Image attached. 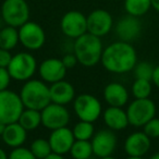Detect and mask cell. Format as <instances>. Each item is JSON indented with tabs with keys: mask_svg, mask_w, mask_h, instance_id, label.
I'll return each mask as SVG.
<instances>
[{
	"mask_svg": "<svg viewBox=\"0 0 159 159\" xmlns=\"http://www.w3.org/2000/svg\"><path fill=\"white\" fill-rule=\"evenodd\" d=\"M137 52L131 43L117 40L102 51L100 63L106 71L113 74H124L133 71L137 63Z\"/></svg>",
	"mask_w": 159,
	"mask_h": 159,
	"instance_id": "obj_1",
	"label": "cell"
},
{
	"mask_svg": "<svg viewBox=\"0 0 159 159\" xmlns=\"http://www.w3.org/2000/svg\"><path fill=\"white\" fill-rule=\"evenodd\" d=\"M72 51L81 66L92 68L99 63L102 60L104 45L102 38L87 32L84 35L74 39Z\"/></svg>",
	"mask_w": 159,
	"mask_h": 159,
	"instance_id": "obj_2",
	"label": "cell"
},
{
	"mask_svg": "<svg viewBox=\"0 0 159 159\" xmlns=\"http://www.w3.org/2000/svg\"><path fill=\"white\" fill-rule=\"evenodd\" d=\"M20 97L25 108L42 111L51 102L49 85L43 80L31 79L21 87Z\"/></svg>",
	"mask_w": 159,
	"mask_h": 159,
	"instance_id": "obj_3",
	"label": "cell"
},
{
	"mask_svg": "<svg viewBox=\"0 0 159 159\" xmlns=\"http://www.w3.org/2000/svg\"><path fill=\"white\" fill-rule=\"evenodd\" d=\"M8 71L12 80L18 82H26L33 79L34 74L38 70V63L36 58L29 51H20L12 56Z\"/></svg>",
	"mask_w": 159,
	"mask_h": 159,
	"instance_id": "obj_4",
	"label": "cell"
},
{
	"mask_svg": "<svg viewBox=\"0 0 159 159\" xmlns=\"http://www.w3.org/2000/svg\"><path fill=\"white\" fill-rule=\"evenodd\" d=\"M73 110L79 120L96 122L102 116V105L96 96L92 94H80L73 100Z\"/></svg>",
	"mask_w": 159,
	"mask_h": 159,
	"instance_id": "obj_5",
	"label": "cell"
},
{
	"mask_svg": "<svg viewBox=\"0 0 159 159\" xmlns=\"http://www.w3.org/2000/svg\"><path fill=\"white\" fill-rule=\"evenodd\" d=\"M157 107L150 98L134 99L126 108L129 123L134 128H143L149 120L156 117Z\"/></svg>",
	"mask_w": 159,
	"mask_h": 159,
	"instance_id": "obj_6",
	"label": "cell"
},
{
	"mask_svg": "<svg viewBox=\"0 0 159 159\" xmlns=\"http://www.w3.org/2000/svg\"><path fill=\"white\" fill-rule=\"evenodd\" d=\"M24 108L20 94L9 89L0 92V122L6 124L18 122Z\"/></svg>",
	"mask_w": 159,
	"mask_h": 159,
	"instance_id": "obj_7",
	"label": "cell"
},
{
	"mask_svg": "<svg viewBox=\"0 0 159 159\" xmlns=\"http://www.w3.org/2000/svg\"><path fill=\"white\" fill-rule=\"evenodd\" d=\"M0 12L3 22L9 26L19 29L30 21V7L25 0H5Z\"/></svg>",
	"mask_w": 159,
	"mask_h": 159,
	"instance_id": "obj_8",
	"label": "cell"
},
{
	"mask_svg": "<svg viewBox=\"0 0 159 159\" xmlns=\"http://www.w3.org/2000/svg\"><path fill=\"white\" fill-rule=\"evenodd\" d=\"M20 44L30 51L39 50L46 42V34L38 23L27 21L25 24L19 27Z\"/></svg>",
	"mask_w": 159,
	"mask_h": 159,
	"instance_id": "obj_9",
	"label": "cell"
},
{
	"mask_svg": "<svg viewBox=\"0 0 159 159\" xmlns=\"http://www.w3.org/2000/svg\"><path fill=\"white\" fill-rule=\"evenodd\" d=\"M42 125L50 131L68 126L71 115L66 106L50 102L42 111Z\"/></svg>",
	"mask_w": 159,
	"mask_h": 159,
	"instance_id": "obj_10",
	"label": "cell"
},
{
	"mask_svg": "<svg viewBox=\"0 0 159 159\" xmlns=\"http://www.w3.org/2000/svg\"><path fill=\"white\" fill-rule=\"evenodd\" d=\"M60 29L68 38L76 39L87 33L86 16L76 10L66 12L60 21Z\"/></svg>",
	"mask_w": 159,
	"mask_h": 159,
	"instance_id": "obj_11",
	"label": "cell"
},
{
	"mask_svg": "<svg viewBox=\"0 0 159 159\" xmlns=\"http://www.w3.org/2000/svg\"><path fill=\"white\" fill-rule=\"evenodd\" d=\"M93 152L97 158L112 156L118 145V137L115 131L110 129H102L94 134L91 139Z\"/></svg>",
	"mask_w": 159,
	"mask_h": 159,
	"instance_id": "obj_12",
	"label": "cell"
},
{
	"mask_svg": "<svg viewBox=\"0 0 159 159\" xmlns=\"http://www.w3.org/2000/svg\"><path fill=\"white\" fill-rule=\"evenodd\" d=\"M87 19V32L98 37H104L110 33L113 27V19L110 12L104 9H96L92 11Z\"/></svg>",
	"mask_w": 159,
	"mask_h": 159,
	"instance_id": "obj_13",
	"label": "cell"
},
{
	"mask_svg": "<svg viewBox=\"0 0 159 159\" xmlns=\"http://www.w3.org/2000/svg\"><path fill=\"white\" fill-rule=\"evenodd\" d=\"M68 69L59 58H48L38 64V74L40 80H43L47 84L59 82L64 80Z\"/></svg>",
	"mask_w": 159,
	"mask_h": 159,
	"instance_id": "obj_14",
	"label": "cell"
},
{
	"mask_svg": "<svg viewBox=\"0 0 159 159\" xmlns=\"http://www.w3.org/2000/svg\"><path fill=\"white\" fill-rule=\"evenodd\" d=\"M115 32L119 40L132 43L141 35L142 22L139 21V18L126 14L119 19L115 26Z\"/></svg>",
	"mask_w": 159,
	"mask_h": 159,
	"instance_id": "obj_15",
	"label": "cell"
},
{
	"mask_svg": "<svg viewBox=\"0 0 159 159\" xmlns=\"http://www.w3.org/2000/svg\"><path fill=\"white\" fill-rule=\"evenodd\" d=\"M123 147L128 157H144L152 147V139L144 131H136L126 137Z\"/></svg>",
	"mask_w": 159,
	"mask_h": 159,
	"instance_id": "obj_16",
	"label": "cell"
},
{
	"mask_svg": "<svg viewBox=\"0 0 159 159\" xmlns=\"http://www.w3.org/2000/svg\"><path fill=\"white\" fill-rule=\"evenodd\" d=\"M48 141L50 143L52 152L64 156L70 152L71 147L75 142V139L72 130L69 129L68 126H64V128L51 131Z\"/></svg>",
	"mask_w": 159,
	"mask_h": 159,
	"instance_id": "obj_17",
	"label": "cell"
},
{
	"mask_svg": "<svg viewBox=\"0 0 159 159\" xmlns=\"http://www.w3.org/2000/svg\"><path fill=\"white\" fill-rule=\"evenodd\" d=\"M102 96L108 106L121 107V108H123L128 104L130 98L128 89L119 82H111L107 84L102 92Z\"/></svg>",
	"mask_w": 159,
	"mask_h": 159,
	"instance_id": "obj_18",
	"label": "cell"
},
{
	"mask_svg": "<svg viewBox=\"0 0 159 159\" xmlns=\"http://www.w3.org/2000/svg\"><path fill=\"white\" fill-rule=\"evenodd\" d=\"M49 89H50L51 102H55V104L66 106L73 102V100L76 97L74 86L66 80H61L59 82L50 84Z\"/></svg>",
	"mask_w": 159,
	"mask_h": 159,
	"instance_id": "obj_19",
	"label": "cell"
},
{
	"mask_svg": "<svg viewBox=\"0 0 159 159\" xmlns=\"http://www.w3.org/2000/svg\"><path fill=\"white\" fill-rule=\"evenodd\" d=\"M102 119L107 128L112 131H122L126 129L129 123L126 110H124L121 107H112L109 106L102 111Z\"/></svg>",
	"mask_w": 159,
	"mask_h": 159,
	"instance_id": "obj_20",
	"label": "cell"
},
{
	"mask_svg": "<svg viewBox=\"0 0 159 159\" xmlns=\"http://www.w3.org/2000/svg\"><path fill=\"white\" fill-rule=\"evenodd\" d=\"M2 142L11 148L23 146L27 139V131L19 122L7 124L3 134L1 135Z\"/></svg>",
	"mask_w": 159,
	"mask_h": 159,
	"instance_id": "obj_21",
	"label": "cell"
},
{
	"mask_svg": "<svg viewBox=\"0 0 159 159\" xmlns=\"http://www.w3.org/2000/svg\"><path fill=\"white\" fill-rule=\"evenodd\" d=\"M18 122L27 132L34 131L42 125V113H40L39 110L24 108Z\"/></svg>",
	"mask_w": 159,
	"mask_h": 159,
	"instance_id": "obj_22",
	"label": "cell"
},
{
	"mask_svg": "<svg viewBox=\"0 0 159 159\" xmlns=\"http://www.w3.org/2000/svg\"><path fill=\"white\" fill-rule=\"evenodd\" d=\"M19 43V30L16 27L7 25L0 30V48L12 50Z\"/></svg>",
	"mask_w": 159,
	"mask_h": 159,
	"instance_id": "obj_23",
	"label": "cell"
},
{
	"mask_svg": "<svg viewBox=\"0 0 159 159\" xmlns=\"http://www.w3.org/2000/svg\"><path fill=\"white\" fill-rule=\"evenodd\" d=\"M152 8L150 0H124V10L126 14L136 16H143Z\"/></svg>",
	"mask_w": 159,
	"mask_h": 159,
	"instance_id": "obj_24",
	"label": "cell"
},
{
	"mask_svg": "<svg viewBox=\"0 0 159 159\" xmlns=\"http://www.w3.org/2000/svg\"><path fill=\"white\" fill-rule=\"evenodd\" d=\"M74 139L77 141H91L95 134V126L94 123L87 121L80 120L79 122L74 124L72 129Z\"/></svg>",
	"mask_w": 159,
	"mask_h": 159,
	"instance_id": "obj_25",
	"label": "cell"
},
{
	"mask_svg": "<svg viewBox=\"0 0 159 159\" xmlns=\"http://www.w3.org/2000/svg\"><path fill=\"white\" fill-rule=\"evenodd\" d=\"M69 154L73 159H89L94 155L91 141L75 139Z\"/></svg>",
	"mask_w": 159,
	"mask_h": 159,
	"instance_id": "obj_26",
	"label": "cell"
},
{
	"mask_svg": "<svg viewBox=\"0 0 159 159\" xmlns=\"http://www.w3.org/2000/svg\"><path fill=\"white\" fill-rule=\"evenodd\" d=\"M152 91V81L142 79H135L131 87V93L135 99H144L149 98Z\"/></svg>",
	"mask_w": 159,
	"mask_h": 159,
	"instance_id": "obj_27",
	"label": "cell"
},
{
	"mask_svg": "<svg viewBox=\"0 0 159 159\" xmlns=\"http://www.w3.org/2000/svg\"><path fill=\"white\" fill-rule=\"evenodd\" d=\"M30 149L37 159H45L52 152L49 141L46 139H42V137L34 139L31 143Z\"/></svg>",
	"mask_w": 159,
	"mask_h": 159,
	"instance_id": "obj_28",
	"label": "cell"
},
{
	"mask_svg": "<svg viewBox=\"0 0 159 159\" xmlns=\"http://www.w3.org/2000/svg\"><path fill=\"white\" fill-rule=\"evenodd\" d=\"M155 66L148 61H139L133 69V74L135 79L148 80L152 81V74H154Z\"/></svg>",
	"mask_w": 159,
	"mask_h": 159,
	"instance_id": "obj_29",
	"label": "cell"
},
{
	"mask_svg": "<svg viewBox=\"0 0 159 159\" xmlns=\"http://www.w3.org/2000/svg\"><path fill=\"white\" fill-rule=\"evenodd\" d=\"M9 159H37V158L34 156V154L31 152L30 148L21 146V147L12 148V150L9 152Z\"/></svg>",
	"mask_w": 159,
	"mask_h": 159,
	"instance_id": "obj_30",
	"label": "cell"
},
{
	"mask_svg": "<svg viewBox=\"0 0 159 159\" xmlns=\"http://www.w3.org/2000/svg\"><path fill=\"white\" fill-rule=\"evenodd\" d=\"M143 131L150 139H158L159 137V118H152L143 126Z\"/></svg>",
	"mask_w": 159,
	"mask_h": 159,
	"instance_id": "obj_31",
	"label": "cell"
},
{
	"mask_svg": "<svg viewBox=\"0 0 159 159\" xmlns=\"http://www.w3.org/2000/svg\"><path fill=\"white\" fill-rule=\"evenodd\" d=\"M11 75L7 68H0V92L8 89L11 84Z\"/></svg>",
	"mask_w": 159,
	"mask_h": 159,
	"instance_id": "obj_32",
	"label": "cell"
},
{
	"mask_svg": "<svg viewBox=\"0 0 159 159\" xmlns=\"http://www.w3.org/2000/svg\"><path fill=\"white\" fill-rule=\"evenodd\" d=\"M12 56L10 50L0 48V68H8L12 59Z\"/></svg>",
	"mask_w": 159,
	"mask_h": 159,
	"instance_id": "obj_33",
	"label": "cell"
},
{
	"mask_svg": "<svg viewBox=\"0 0 159 159\" xmlns=\"http://www.w3.org/2000/svg\"><path fill=\"white\" fill-rule=\"evenodd\" d=\"M61 60H62V62H63V64L66 66V68L68 69V70L69 69L74 68V66L79 63V61H77L76 57H75V55L73 53V51L70 53H66L64 57L62 58Z\"/></svg>",
	"mask_w": 159,
	"mask_h": 159,
	"instance_id": "obj_34",
	"label": "cell"
},
{
	"mask_svg": "<svg viewBox=\"0 0 159 159\" xmlns=\"http://www.w3.org/2000/svg\"><path fill=\"white\" fill-rule=\"evenodd\" d=\"M152 83L159 89V66H155L154 74H152Z\"/></svg>",
	"mask_w": 159,
	"mask_h": 159,
	"instance_id": "obj_35",
	"label": "cell"
},
{
	"mask_svg": "<svg viewBox=\"0 0 159 159\" xmlns=\"http://www.w3.org/2000/svg\"><path fill=\"white\" fill-rule=\"evenodd\" d=\"M45 159H66L64 158L63 155H59V154H56V152H51L49 156H47Z\"/></svg>",
	"mask_w": 159,
	"mask_h": 159,
	"instance_id": "obj_36",
	"label": "cell"
},
{
	"mask_svg": "<svg viewBox=\"0 0 159 159\" xmlns=\"http://www.w3.org/2000/svg\"><path fill=\"white\" fill-rule=\"evenodd\" d=\"M152 2V8L154 10H156L157 12H159V0H150Z\"/></svg>",
	"mask_w": 159,
	"mask_h": 159,
	"instance_id": "obj_37",
	"label": "cell"
},
{
	"mask_svg": "<svg viewBox=\"0 0 159 159\" xmlns=\"http://www.w3.org/2000/svg\"><path fill=\"white\" fill-rule=\"evenodd\" d=\"M0 159H9V155L3 148L0 147Z\"/></svg>",
	"mask_w": 159,
	"mask_h": 159,
	"instance_id": "obj_38",
	"label": "cell"
},
{
	"mask_svg": "<svg viewBox=\"0 0 159 159\" xmlns=\"http://www.w3.org/2000/svg\"><path fill=\"white\" fill-rule=\"evenodd\" d=\"M6 128H7V124L3 123V122H0V136L3 134V132H5Z\"/></svg>",
	"mask_w": 159,
	"mask_h": 159,
	"instance_id": "obj_39",
	"label": "cell"
},
{
	"mask_svg": "<svg viewBox=\"0 0 159 159\" xmlns=\"http://www.w3.org/2000/svg\"><path fill=\"white\" fill-rule=\"evenodd\" d=\"M149 159H159V152H156V154L152 155Z\"/></svg>",
	"mask_w": 159,
	"mask_h": 159,
	"instance_id": "obj_40",
	"label": "cell"
},
{
	"mask_svg": "<svg viewBox=\"0 0 159 159\" xmlns=\"http://www.w3.org/2000/svg\"><path fill=\"white\" fill-rule=\"evenodd\" d=\"M98 159H117L112 156H108V157H102V158H98Z\"/></svg>",
	"mask_w": 159,
	"mask_h": 159,
	"instance_id": "obj_41",
	"label": "cell"
},
{
	"mask_svg": "<svg viewBox=\"0 0 159 159\" xmlns=\"http://www.w3.org/2000/svg\"><path fill=\"white\" fill-rule=\"evenodd\" d=\"M126 159H144V157H128Z\"/></svg>",
	"mask_w": 159,
	"mask_h": 159,
	"instance_id": "obj_42",
	"label": "cell"
},
{
	"mask_svg": "<svg viewBox=\"0 0 159 159\" xmlns=\"http://www.w3.org/2000/svg\"><path fill=\"white\" fill-rule=\"evenodd\" d=\"M116 1H120V0H116Z\"/></svg>",
	"mask_w": 159,
	"mask_h": 159,
	"instance_id": "obj_43",
	"label": "cell"
},
{
	"mask_svg": "<svg viewBox=\"0 0 159 159\" xmlns=\"http://www.w3.org/2000/svg\"><path fill=\"white\" fill-rule=\"evenodd\" d=\"M158 26H159V22H158Z\"/></svg>",
	"mask_w": 159,
	"mask_h": 159,
	"instance_id": "obj_44",
	"label": "cell"
}]
</instances>
